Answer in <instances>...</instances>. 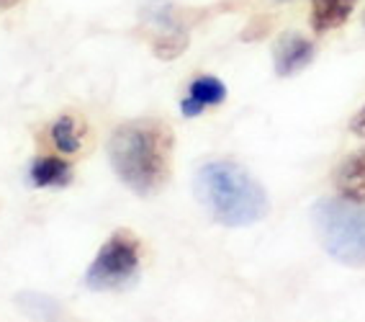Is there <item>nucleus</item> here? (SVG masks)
<instances>
[{
    "label": "nucleus",
    "instance_id": "nucleus-1",
    "mask_svg": "<svg viewBox=\"0 0 365 322\" xmlns=\"http://www.w3.org/2000/svg\"><path fill=\"white\" fill-rule=\"evenodd\" d=\"M173 132L165 121L137 119L116 126L108 139V160L113 173L129 191L152 196L170 176Z\"/></svg>",
    "mask_w": 365,
    "mask_h": 322
},
{
    "label": "nucleus",
    "instance_id": "nucleus-2",
    "mask_svg": "<svg viewBox=\"0 0 365 322\" xmlns=\"http://www.w3.org/2000/svg\"><path fill=\"white\" fill-rule=\"evenodd\" d=\"M193 188L209 217L224 227H250L270 209L260 181L232 160H211L201 165Z\"/></svg>",
    "mask_w": 365,
    "mask_h": 322
},
{
    "label": "nucleus",
    "instance_id": "nucleus-3",
    "mask_svg": "<svg viewBox=\"0 0 365 322\" xmlns=\"http://www.w3.org/2000/svg\"><path fill=\"white\" fill-rule=\"evenodd\" d=\"M314 230L322 248L352 268H365V201L345 196L319 198L312 209Z\"/></svg>",
    "mask_w": 365,
    "mask_h": 322
},
{
    "label": "nucleus",
    "instance_id": "nucleus-4",
    "mask_svg": "<svg viewBox=\"0 0 365 322\" xmlns=\"http://www.w3.org/2000/svg\"><path fill=\"white\" fill-rule=\"evenodd\" d=\"M142 266V243L129 230H116L103 248L96 253L85 273V286L91 291H118L129 286Z\"/></svg>",
    "mask_w": 365,
    "mask_h": 322
},
{
    "label": "nucleus",
    "instance_id": "nucleus-5",
    "mask_svg": "<svg viewBox=\"0 0 365 322\" xmlns=\"http://www.w3.org/2000/svg\"><path fill=\"white\" fill-rule=\"evenodd\" d=\"M314 44L301 36V34H283L281 39L275 41L273 46V62H275V73L281 78H291V75L301 73L304 67L314 59Z\"/></svg>",
    "mask_w": 365,
    "mask_h": 322
},
{
    "label": "nucleus",
    "instance_id": "nucleus-6",
    "mask_svg": "<svg viewBox=\"0 0 365 322\" xmlns=\"http://www.w3.org/2000/svg\"><path fill=\"white\" fill-rule=\"evenodd\" d=\"M227 99V86L214 75H201L188 86V96L180 101V111L185 116H198L211 106L224 104Z\"/></svg>",
    "mask_w": 365,
    "mask_h": 322
},
{
    "label": "nucleus",
    "instance_id": "nucleus-7",
    "mask_svg": "<svg viewBox=\"0 0 365 322\" xmlns=\"http://www.w3.org/2000/svg\"><path fill=\"white\" fill-rule=\"evenodd\" d=\"M334 188L350 201H365V147L339 163L334 171Z\"/></svg>",
    "mask_w": 365,
    "mask_h": 322
},
{
    "label": "nucleus",
    "instance_id": "nucleus-8",
    "mask_svg": "<svg viewBox=\"0 0 365 322\" xmlns=\"http://www.w3.org/2000/svg\"><path fill=\"white\" fill-rule=\"evenodd\" d=\"M72 181V168L67 160L46 155L36 158L29 168V183L34 188H65Z\"/></svg>",
    "mask_w": 365,
    "mask_h": 322
},
{
    "label": "nucleus",
    "instance_id": "nucleus-9",
    "mask_svg": "<svg viewBox=\"0 0 365 322\" xmlns=\"http://www.w3.org/2000/svg\"><path fill=\"white\" fill-rule=\"evenodd\" d=\"M358 0H312V26L319 34L342 26Z\"/></svg>",
    "mask_w": 365,
    "mask_h": 322
},
{
    "label": "nucleus",
    "instance_id": "nucleus-10",
    "mask_svg": "<svg viewBox=\"0 0 365 322\" xmlns=\"http://www.w3.org/2000/svg\"><path fill=\"white\" fill-rule=\"evenodd\" d=\"M49 139H52V145L57 147V152L75 155V152L83 147V132H80L78 119L70 116V114H62V116L49 126Z\"/></svg>",
    "mask_w": 365,
    "mask_h": 322
},
{
    "label": "nucleus",
    "instance_id": "nucleus-11",
    "mask_svg": "<svg viewBox=\"0 0 365 322\" xmlns=\"http://www.w3.org/2000/svg\"><path fill=\"white\" fill-rule=\"evenodd\" d=\"M350 132L355 134V137H360V139H365V106L360 109L355 116H352V121H350Z\"/></svg>",
    "mask_w": 365,
    "mask_h": 322
},
{
    "label": "nucleus",
    "instance_id": "nucleus-12",
    "mask_svg": "<svg viewBox=\"0 0 365 322\" xmlns=\"http://www.w3.org/2000/svg\"><path fill=\"white\" fill-rule=\"evenodd\" d=\"M6 3H14V0H6Z\"/></svg>",
    "mask_w": 365,
    "mask_h": 322
}]
</instances>
